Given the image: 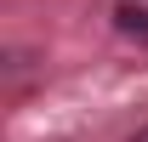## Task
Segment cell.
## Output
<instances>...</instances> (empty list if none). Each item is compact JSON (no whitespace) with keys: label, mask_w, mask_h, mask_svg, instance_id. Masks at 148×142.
Listing matches in <instances>:
<instances>
[{"label":"cell","mask_w":148,"mask_h":142,"mask_svg":"<svg viewBox=\"0 0 148 142\" xmlns=\"http://www.w3.org/2000/svg\"><path fill=\"white\" fill-rule=\"evenodd\" d=\"M114 29H120V34L125 40H137V46H148V6H114Z\"/></svg>","instance_id":"6da1fadb"},{"label":"cell","mask_w":148,"mask_h":142,"mask_svg":"<svg viewBox=\"0 0 148 142\" xmlns=\"http://www.w3.org/2000/svg\"><path fill=\"white\" fill-rule=\"evenodd\" d=\"M131 142H148V125H143V131H137V137H131Z\"/></svg>","instance_id":"7a4b0ae2"}]
</instances>
